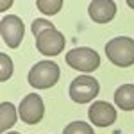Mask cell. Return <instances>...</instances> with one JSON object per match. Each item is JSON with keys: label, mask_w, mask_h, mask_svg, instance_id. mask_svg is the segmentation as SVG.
Here are the masks:
<instances>
[{"label": "cell", "mask_w": 134, "mask_h": 134, "mask_svg": "<svg viewBox=\"0 0 134 134\" xmlns=\"http://www.w3.org/2000/svg\"><path fill=\"white\" fill-rule=\"evenodd\" d=\"M61 70L54 61H40L36 63L29 72V84L38 90H48L59 81Z\"/></svg>", "instance_id": "3"}, {"label": "cell", "mask_w": 134, "mask_h": 134, "mask_svg": "<svg viewBox=\"0 0 134 134\" xmlns=\"http://www.w3.org/2000/svg\"><path fill=\"white\" fill-rule=\"evenodd\" d=\"M105 55L113 64L120 66V68L132 66L134 64V40L127 38V36L113 38L111 41L105 43Z\"/></svg>", "instance_id": "2"}, {"label": "cell", "mask_w": 134, "mask_h": 134, "mask_svg": "<svg viewBox=\"0 0 134 134\" xmlns=\"http://www.w3.org/2000/svg\"><path fill=\"white\" fill-rule=\"evenodd\" d=\"M36 5L45 14H57L63 7V0H38Z\"/></svg>", "instance_id": "12"}, {"label": "cell", "mask_w": 134, "mask_h": 134, "mask_svg": "<svg viewBox=\"0 0 134 134\" xmlns=\"http://www.w3.org/2000/svg\"><path fill=\"white\" fill-rule=\"evenodd\" d=\"M18 113H20V118L23 120V124H27V125L40 124L43 114H45V104H43L41 97L36 95V93L27 95L21 100L20 107H18Z\"/></svg>", "instance_id": "7"}, {"label": "cell", "mask_w": 134, "mask_h": 134, "mask_svg": "<svg viewBox=\"0 0 134 134\" xmlns=\"http://www.w3.org/2000/svg\"><path fill=\"white\" fill-rule=\"evenodd\" d=\"M0 63H2V72H0V81H7L13 75V61L7 54H0Z\"/></svg>", "instance_id": "14"}, {"label": "cell", "mask_w": 134, "mask_h": 134, "mask_svg": "<svg viewBox=\"0 0 134 134\" xmlns=\"http://www.w3.org/2000/svg\"><path fill=\"white\" fill-rule=\"evenodd\" d=\"M5 134H20V132H5Z\"/></svg>", "instance_id": "16"}, {"label": "cell", "mask_w": 134, "mask_h": 134, "mask_svg": "<svg viewBox=\"0 0 134 134\" xmlns=\"http://www.w3.org/2000/svg\"><path fill=\"white\" fill-rule=\"evenodd\" d=\"M63 134H95L93 127L86 122H72L63 129Z\"/></svg>", "instance_id": "13"}, {"label": "cell", "mask_w": 134, "mask_h": 134, "mask_svg": "<svg viewBox=\"0 0 134 134\" xmlns=\"http://www.w3.org/2000/svg\"><path fill=\"white\" fill-rule=\"evenodd\" d=\"M66 64L82 73H91L100 66V55L97 50H93L90 47H79L72 48L66 54Z\"/></svg>", "instance_id": "4"}, {"label": "cell", "mask_w": 134, "mask_h": 134, "mask_svg": "<svg viewBox=\"0 0 134 134\" xmlns=\"http://www.w3.org/2000/svg\"><path fill=\"white\" fill-rule=\"evenodd\" d=\"M100 86L90 75H79L70 84V98L77 104H88L98 95Z\"/></svg>", "instance_id": "5"}, {"label": "cell", "mask_w": 134, "mask_h": 134, "mask_svg": "<svg viewBox=\"0 0 134 134\" xmlns=\"http://www.w3.org/2000/svg\"><path fill=\"white\" fill-rule=\"evenodd\" d=\"M16 113L18 111L14 109V105L11 102H2L0 105V129L2 131H7L16 124V118H18Z\"/></svg>", "instance_id": "11"}, {"label": "cell", "mask_w": 134, "mask_h": 134, "mask_svg": "<svg viewBox=\"0 0 134 134\" xmlns=\"http://www.w3.org/2000/svg\"><path fill=\"white\" fill-rule=\"evenodd\" d=\"M88 13H90V18L97 23H107L114 18L116 14V4L111 2V0H93L90 2V7H88Z\"/></svg>", "instance_id": "9"}, {"label": "cell", "mask_w": 134, "mask_h": 134, "mask_svg": "<svg viewBox=\"0 0 134 134\" xmlns=\"http://www.w3.org/2000/svg\"><path fill=\"white\" fill-rule=\"evenodd\" d=\"M127 4H129V5H131V7H134V0H129V2H127Z\"/></svg>", "instance_id": "15"}, {"label": "cell", "mask_w": 134, "mask_h": 134, "mask_svg": "<svg viewBox=\"0 0 134 134\" xmlns=\"http://www.w3.org/2000/svg\"><path fill=\"white\" fill-rule=\"evenodd\" d=\"M0 34H2V40L7 47L18 48L21 40H23V34H25V25H23L21 18H18L16 14L4 16L0 21Z\"/></svg>", "instance_id": "6"}, {"label": "cell", "mask_w": 134, "mask_h": 134, "mask_svg": "<svg viewBox=\"0 0 134 134\" xmlns=\"http://www.w3.org/2000/svg\"><path fill=\"white\" fill-rule=\"evenodd\" d=\"M32 34L36 36V48L43 55H57L64 48V36L57 31L50 21L47 20H38L32 21Z\"/></svg>", "instance_id": "1"}, {"label": "cell", "mask_w": 134, "mask_h": 134, "mask_svg": "<svg viewBox=\"0 0 134 134\" xmlns=\"http://www.w3.org/2000/svg\"><path fill=\"white\" fill-rule=\"evenodd\" d=\"M88 116H90V122L97 127H109L116 122V109L109 102L105 100H97V102L91 104L90 111H88Z\"/></svg>", "instance_id": "8"}, {"label": "cell", "mask_w": 134, "mask_h": 134, "mask_svg": "<svg viewBox=\"0 0 134 134\" xmlns=\"http://www.w3.org/2000/svg\"><path fill=\"white\" fill-rule=\"evenodd\" d=\"M114 104L124 111H134V84H122L114 91Z\"/></svg>", "instance_id": "10"}]
</instances>
